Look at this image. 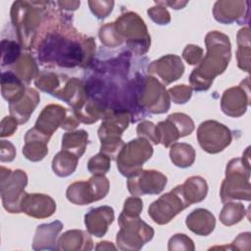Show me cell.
<instances>
[{
    "instance_id": "6da1fadb",
    "label": "cell",
    "mask_w": 251,
    "mask_h": 251,
    "mask_svg": "<svg viewBox=\"0 0 251 251\" xmlns=\"http://www.w3.org/2000/svg\"><path fill=\"white\" fill-rule=\"evenodd\" d=\"M207 55L190 75V82L195 90H206L214 77L222 74L230 58L228 37L218 31H211L206 36Z\"/></svg>"
},
{
    "instance_id": "7a4b0ae2",
    "label": "cell",
    "mask_w": 251,
    "mask_h": 251,
    "mask_svg": "<svg viewBox=\"0 0 251 251\" xmlns=\"http://www.w3.org/2000/svg\"><path fill=\"white\" fill-rule=\"evenodd\" d=\"M27 176L22 170L12 172L1 167V196L3 207L10 213H21V202L25 192Z\"/></svg>"
},
{
    "instance_id": "3957f363",
    "label": "cell",
    "mask_w": 251,
    "mask_h": 251,
    "mask_svg": "<svg viewBox=\"0 0 251 251\" xmlns=\"http://www.w3.org/2000/svg\"><path fill=\"white\" fill-rule=\"evenodd\" d=\"M153 149L149 141L143 137L129 141L118 156V168L122 175L131 176L141 171L142 164L150 159Z\"/></svg>"
},
{
    "instance_id": "277c9868",
    "label": "cell",
    "mask_w": 251,
    "mask_h": 251,
    "mask_svg": "<svg viewBox=\"0 0 251 251\" xmlns=\"http://www.w3.org/2000/svg\"><path fill=\"white\" fill-rule=\"evenodd\" d=\"M188 206L189 204L183 196L181 185H177L172 191L154 201L148 209V215L155 223L164 225Z\"/></svg>"
},
{
    "instance_id": "5b68a950",
    "label": "cell",
    "mask_w": 251,
    "mask_h": 251,
    "mask_svg": "<svg viewBox=\"0 0 251 251\" xmlns=\"http://www.w3.org/2000/svg\"><path fill=\"white\" fill-rule=\"evenodd\" d=\"M109 187V181L104 176H94L88 181L71 184L67 190V197L74 204L86 205L104 198Z\"/></svg>"
},
{
    "instance_id": "8992f818",
    "label": "cell",
    "mask_w": 251,
    "mask_h": 251,
    "mask_svg": "<svg viewBox=\"0 0 251 251\" xmlns=\"http://www.w3.org/2000/svg\"><path fill=\"white\" fill-rule=\"evenodd\" d=\"M244 166L241 159L231 160L226 167V177L222 184L221 196L225 202L231 199H250V186L244 187V183L248 182V177L244 178Z\"/></svg>"
},
{
    "instance_id": "52a82bcc",
    "label": "cell",
    "mask_w": 251,
    "mask_h": 251,
    "mask_svg": "<svg viewBox=\"0 0 251 251\" xmlns=\"http://www.w3.org/2000/svg\"><path fill=\"white\" fill-rule=\"evenodd\" d=\"M200 146L208 153H218L224 150L231 140L230 130L216 121L202 123L197 130Z\"/></svg>"
},
{
    "instance_id": "ba28073f",
    "label": "cell",
    "mask_w": 251,
    "mask_h": 251,
    "mask_svg": "<svg viewBox=\"0 0 251 251\" xmlns=\"http://www.w3.org/2000/svg\"><path fill=\"white\" fill-rule=\"evenodd\" d=\"M121 230L117 234V242L123 249L126 243H138L140 247L153 237V228L139 219V217H128L121 215L119 218Z\"/></svg>"
},
{
    "instance_id": "9c48e42d",
    "label": "cell",
    "mask_w": 251,
    "mask_h": 251,
    "mask_svg": "<svg viewBox=\"0 0 251 251\" xmlns=\"http://www.w3.org/2000/svg\"><path fill=\"white\" fill-rule=\"evenodd\" d=\"M167 184V177L157 171H139L129 176L127 187L134 196L160 193Z\"/></svg>"
},
{
    "instance_id": "30bf717a",
    "label": "cell",
    "mask_w": 251,
    "mask_h": 251,
    "mask_svg": "<svg viewBox=\"0 0 251 251\" xmlns=\"http://www.w3.org/2000/svg\"><path fill=\"white\" fill-rule=\"evenodd\" d=\"M56 210L54 200L44 194H25L21 202V212L34 218H46Z\"/></svg>"
},
{
    "instance_id": "8fae6325",
    "label": "cell",
    "mask_w": 251,
    "mask_h": 251,
    "mask_svg": "<svg viewBox=\"0 0 251 251\" xmlns=\"http://www.w3.org/2000/svg\"><path fill=\"white\" fill-rule=\"evenodd\" d=\"M148 71L152 74H156L165 84H168L176 80L183 74L184 67L179 57L168 55L153 62L149 66Z\"/></svg>"
},
{
    "instance_id": "7c38bea8",
    "label": "cell",
    "mask_w": 251,
    "mask_h": 251,
    "mask_svg": "<svg viewBox=\"0 0 251 251\" xmlns=\"http://www.w3.org/2000/svg\"><path fill=\"white\" fill-rule=\"evenodd\" d=\"M66 109L59 105H48L38 117L35 128L42 134L50 137L59 126L64 123Z\"/></svg>"
},
{
    "instance_id": "4fadbf2b",
    "label": "cell",
    "mask_w": 251,
    "mask_h": 251,
    "mask_svg": "<svg viewBox=\"0 0 251 251\" xmlns=\"http://www.w3.org/2000/svg\"><path fill=\"white\" fill-rule=\"evenodd\" d=\"M85 225L90 233L97 237L103 236L114 220V210L109 206L92 209L84 217Z\"/></svg>"
},
{
    "instance_id": "5bb4252c",
    "label": "cell",
    "mask_w": 251,
    "mask_h": 251,
    "mask_svg": "<svg viewBox=\"0 0 251 251\" xmlns=\"http://www.w3.org/2000/svg\"><path fill=\"white\" fill-rule=\"evenodd\" d=\"M50 137L39 132L35 127L29 129L25 136V144L23 148V153L26 159L30 161H40L48 153L46 143Z\"/></svg>"
},
{
    "instance_id": "9a60e30c",
    "label": "cell",
    "mask_w": 251,
    "mask_h": 251,
    "mask_svg": "<svg viewBox=\"0 0 251 251\" xmlns=\"http://www.w3.org/2000/svg\"><path fill=\"white\" fill-rule=\"evenodd\" d=\"M38 102V93L32 88H26L21 98L10 103V113L19 124H24L28 120Z\"/></svg>"
},
{
    "instance_id": "2e32d148",
    "label": "cell",
    "mask_w": 251,
    "mask_h": 251,
    "mask_svg": "<svg viewBox=\"0 0 251 251\" xmlns=\"http://www.w3.org/2000/svg\"><path fill=\"white\" fill-rule=\"evenodd\" d=\"M247 101L240 87H232L225 91L222 98V109L228 116L238 117L245 112Z\"/></svg>"
},
{
    "instance_id": "e0dca14e",
    "label": "cell",
    "mask_w": 251,
    "mask_h": 251,
    "mask_svg": "<svg viewBox=\"0 0 251 251\" xmlns=\"http://www.w3.org/2000/svg\"><path fill=\"white\" fill-rule=\"evenodd\" d=\"M215 223L214 215L205 209H196L186 218L188 228L199 235L209 234L214 229Z\"/></svg>"
},
{
    "instance_id": "ac0fdd59",
    "label": "cell",
    "mask_w": 251,
    "mask_h": 251,
    "mask_svg": "<svg viewBox=\"0 0 251 251\" xmlns=\"http://www.w3.org/2000/svg\"><path fill=\"white\" fill-rule=\"evenodd\" d=\"M242 1H217L214 6V17L218 22L230 24L241 18L244 10Z\"/></svg>"
},
{
    "instance_id": "d6986e66",
    "label": "cell",
    "mask_w": 251,
    "mask_h": 251,
    "mask_svg": "<svg viewBox=\"0 0 251 251\" xmlns=\"http://www.w3.org/2000/svg\"><path fill=\"white\" fill-rule=\"evenodd\" d=\"M182 193L189 205L202 201L207 194L208 186L206 180L201 176H191L181 185Z\"/></svg>"
},
{
    "instance_id": "ffe728a7",
    "label": "cell",
    "mask_w": 251,
    "mask_h": 251,
    "mask_svg": "<svg viewBox=\"0 0 251 251\" xmlns=\"http://www.w3.org/2000/svg\"><path fill=\"white\" fill-rule=\"evenodd\" d=\"M1 82L2 96L9 101V103L18 100L25 92L22 80L16 75V74L12 72L3 73Z\"/></svg>"
},
{
    "instance_id": "44dd1931",
    "label": "cell",
    "mask_w": 251,
    "mask_h": 251,
    "mask_svg": "<svg viewBox=\"0 0 251 251\" xmlns=\"http://www.w3.org/2000/svg\"><path fill=\"white\" fill-rule=\"evenodd\" d=\"M78 157L73 153L62 150L59 152L52 161V169L59 176H67L74 173L76 167Z\"/></svg>"
},
{
    "instance_id": "7402d4cb",
    "label": "cell",
    "mask_w": 251,
    "mask_h": 251,
    "mask_svg": "<svg viewBox=\"0 0 251 251\" xmlns=\"http://www.w3.org/2000/svg\"><path fill=\"white\" fill-rule=\"evenodd\" d=\"M87 143V132L84 130H77L74 132H67L63 136L62 148L64 150H69L71 153L75 154L76 157H80Z\"/></svg>"
},
{
    "instance_id": "603a6c76",
    "label": "cell",
    "mask_w": 251,
    "mask_h": 251,
    "mask_svg": "<svg viewBox=\"0 0 251 251\" xmlns=\"http://www.w3.org/2000/svg\"><path fill=\"white\" fill-rule=\"evenodd\" d=\"M172 162L180 168H186L192 165L195 158L193 147L186 143H176L170 151Z\"/></svg>"
},
{
    "instance_id": "cb8c5ba5",
    "label": "cell",
    "mask_w": 251,
    "mask_h": 251,
    "mask_svg": "<svg viewBox=\"0 0 251 251\" xmlns=\"http://www.w3.org/2000/svg\"><path fill=\"white\" fill-rule=\"evenodd\" d=\"M63 224L59 221L53 222L48 225H41L37 227L35 237L33 239V248L38 245L36 249H40L41 244H53L56 243V237L59 231L62 229Z\"/></svg>"
},
{
    "instance_id": "d4e9b609",
    "label": "cell",
    "mask_w": 251,
    "mask_h": 251,
    "mask_svg": "<svg viewBox=\"0 0 251 251\" xmlns=\"http://www.w3.org/2000/svg\"><path fill=\"white\" fill-rule=\"evenodd\" d=\"M244 216V207L239 203L226 204L220 215L221 222L226 226L237 223Z\"/></svg>"
},
{
    "instance_id": "484cf974",
    "label": "cell",
    "mask_w": 251,
    "mask_h": 251,
    "mask_svg": "<svg viewBox=\"0 0 251 251\" xmlns=\"http://www.w3.org/2000/svg\"><path fill=\"white\" fill-rule=\"evenodd\" d=\"M110 168V158L104 153H99L88 162V170L94 176H103Z\"/></svg>"
},
{
    "instance_id": "4316f807",
    "label": "cell",
    "mask_w": 251,
    "mask_h": 251,
    "mask_svg": "<svg viewBox=\"0 0 251 251\" xmlns=\"http://www.w3.org/2000/svg\"><path fill=\"white\" fill-rule=\"evenodd\" d=\"M4 41L6 42L7 46L2 43V66L14 63V61L17 60L20 55V47L16 42Z\"/></svg>"
},
{
    "instance_id": "83f0119b",
    "label": "cell",
    "mask_w": 251,
    "mask_h": 251,
    "mask_svg": "<svg viewBox=\"0 0 251 251\" xmlns=\"http://www.w3.org/2000/svg\"><path fill=\"white\" fill-rule=\"evenodd\" d=\"M88 4L92 13L99 19L106 18L112 12L114 6L113 1H89Z\"/></svg>"
},
{
    "instance_id": "f1b7e54d",
    "label": "cell",
    "mask_w": 251,
    "mask_h": 251,
    "mask_svg": "<svg viewBox=\"0 0 251 251\" xmlns=\"http://www.w3.org/2000/svg\"><path fill=\"white\" fill-rule=\"evenodd\" d=\"M169 92L173 98V101L177 104L185 103L191 96V88L184 84L170 88Z\"/></svg>"
},
{
    "instance_id": "f546056e",
    "label": "cell",
    "mask_w": 251,
    "mask_h": 251,
    "mask_svg": "<svg viewBox=\"0 0 251 251\" xmlns=\"http://www.w3.org/2000/svg\"><path fill=\"white\" fill-rule=\"evenodd\" d=\"M142 201L137 197H129L125 202L123 215L128 217H138L142 211Z\"/></svg>"
},
{
    "instance_id": "4dcf8cb0",
    "label": "cell",
    "mask_w": 251,
    "mask_h": 251,
    "mask_svg": "<svg viewBox=\"0 0 251 251\" xmlns=\"http://www.w3.org/2000/svg\"><path fill=\"white\" fill-rule=\"evenodd\" d=\"M137 133L139 136L147 137L149 140H151L154 144H158V136H157V130L156 126L152 124L151 122H143L137 126Z\"/></svg>"
},
{
    "instance_id": "1f68e13d",
    "label": "cell",
    "mask_w": 251,
    "mask_h": 251,
    "mask_svg": "<svg viewBox=\"0 0 251 251\" xmlns=\"http://www.w3.org/2000/svg\"><path fill=\"white\" fill-rule=\"evenodd\" d=\"M149 17L158 25H167L170 21V14L163 6L152 7L147 11Z\"/></svg>"
},
{
    "instance_id": "d6a6232c",
    "label": "cell",
    "mask_w": 251,
    "mask_h": 251,
    "mask_svg": "<svg viewBox=\"0 0 251 251\" xmlns=\"http://www.w3.org/2000/svg\"><path fill=\"white\" fill-rule=\"evenodd\" d=\"M202 57V49L199 46L195 45H187L183 51V58L190 65L198 64Z\"/></svg>"
},
{
    "instance_id": "836d02e7",
    "label": "cell",
    "mask_w": 251,
    "mask_h": 251,
    "mask_svg": "<svg viewBox=\"0 0 251 251\" xmlns=\"http://www.w3.org/2000/svg\"><path fill=\"white\" fill-rule=\"evenodd\" d=\"M1 162H10L13 161L16 155L15 147L12 143L6 140L1 141Z\"/></svg>"
},
{
    "instance_id": "e575fe53",
    "label": "cell",
    "mask_w": 251,
    "mask_h": 251,
    "mask_svg": "<svg viewBox=\"0 0 251 251\" xmlns=\"http://www.w3.org/2000/svg\"><path fill=\"white\" fill-rule=\"evenodd\" d=\"M17 129V121L12 117H5L1 122V136L12 135Z\"/></svg>"
},
{
    "instance_id": "d590c367",
    "label": "cell",
    "mask_w": 251,
    "mask_h": 251,
    "mask_svg": "<svg viewBox=\"0 0 251 251\" xmlns=\"http://www.w3.org/2000/svg\"><path fill=\"white\" fill-rule=\"evenodd\" d=\"M156 3H158V4H161V5H168V6H171L172 8H174V9H178V7L176 6V5H178L179 7H184L186 4H187V2L185 1V2H156Z\"/></svg>"
}]
</instances>
